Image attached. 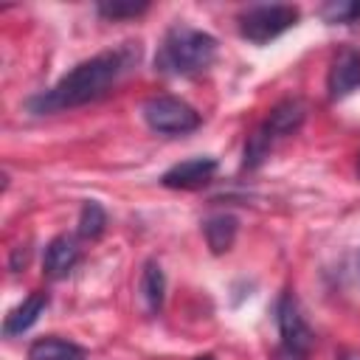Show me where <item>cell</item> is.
I'll list each match as a JSON object with an SVG mask.
<instances>
[{
  "label": "cell",
  "instance_id": "16",
  "mask_svg": "<svg viewBox=\"0 0 360 360\" xmlns=\"http://www.w3.org/2000/svg\"><path fill=\"white\" fill-rule=\"evenodd\" d=\"M101 17L107 20H124V17H138L149 8V3H121V0H112V3H98L96 6Z\"/></svg>",
  "mask_w": 360,
  "mask_h": 360
},
{
  "label": "cell",
  "instance_id": "9",
  "mask_svg": "<svg viewBox=\"0 0 360 360\" xmlns=\"http://www.w3.org/2000/svg\"><path fill=\"white\" fill-rule=\"evenodd\" d=\"M48 304H51V295H48L45 290H34L28 298H22V304H17V307L6 315V321H3V335H6V338H17V335H22L25 329H31V326L37 323V318L48 309Z\"/></svg>",
  "mask_w": 360,
  "mask_h": 360
},
{
  "label": "cell",
  "instance_id": "6",
  "mask_svg": "<svg viewBox=\"0 0 360 360\" xmlns=\"http://www.w3.org/2000/svg\"><path fill=\"white\" fill-rule=\"evenodd\" d=\"M329 98H346L360 87V51L357 48H340L332 59L329 76H326Z\"/></svg>",
  "mask_w": 360,
  "mask_h": 360
},
{
  "label": "cell",
  "instance_id": "7",
  "mask_svg": "<svg viewBox=\"0 0 360 360\" xmlns=\"http://www.w3.org/2000/svg\"><path fill=\"white\" fill-rule=\"evenodd\" d=\"M214 174H217L214 158H188V160H180L172 169H166L160 174V183L166 188H200V186L211 183Z\"/></svg>",
  "mask_w": 360,
  "mask_h": 360
},
{
  "label": "cell",
  "instance_id": "12",
  "mask_svg": "<svg viewBox=\"0 0 360 360\" xmlns=\"http://www.w3.org/2000/svg\"><path fill=\"white\" fill-rule=\"evenodd\" d=\"M236 231H239V219L233 214H214L202 222V233H205V242H208L211 253L231 250V245L236 239Z\"/></svg>",
  "mask_w": 360,
  "mask_h": 360
},
{
  "label": "cell",
  "instance_id": "19",
  "mask_svg": "<svg viewBox=\"0 0 360 360\" xmlns=\"http://www.w3.org/2000/svg\"><path fill=\"white\" fill-rule=\"evenodd\" d=\"M340 360H360V354H357V352H343Z\"/></svg>",
  "mask_w": 360,
  "mask_h": 360
},
{
  "label": "cell",
  "instance_id": "4",
  "mask_svg": "<svg viewBox=\"0 0 360 360\" xmlns=\"http://www.w3.org/2000/svg\"><path fill=\"white\" fill-rule=\"evenodd\" d=\"M149 129L160 135H186L200 127V112L177 96H149L141 107Z\"/></svg>",
  "mask_w": 360,
  "mask_h": 360
},
{
  "label": "cell",
  "instance_id": "1",
  "mask_svg": "<svg viewBox=\"0 0 360 360\" xmlns=\"http://www.w3.org/2000/svg\"><path fill=\"white\" fill-rule=\"evenodd\" d=\"M132 65H138V45H121L112 51H101L79 62L73 70H68L53 87L31 96L25 107L34 115H51V112L90 104L101 98L104 93H110V87H115V82L127 70H132Z\"/></svg>",
  "mask_w": 360,
  "mask_h": 360
},
{
  "label": "cell",
  "instance_id": "2",
  "mask_svg": "<svg viewBox=\"0 0 360 360\" xmlns=\"http://www.w3.org/2000/svg\"><path fill=\"white\" fill-rule=\"evenodd\" d=\"M217 59V39L191 25H172L158 48L155 68L169 76H194L211 68Z\"/></svg>",
  "mask_w": 360,
  "mask_h": 360
},
{
  "label": "cell",
  "instance_id": "11",
  "mask_svg": "<svg viewBox=\"0 0 360 360\" xmlns=\"http://www.w3.org/2000/svg\"><path fill=\"white\" fill-rule=\"evenodd\" d=\"M28 360H87V352L73 340L48 335L28 346Z\"/></svg>",
  "mask_w": 360,
  "mask_h": 360
},
{
  "label": "cell",
  "instance_id": "14",
  "mask_svg": "<svg viewBox=\"0 0 360 360\" xmlns=\"http://www.w3.org/2000/svg\"><path fill=\"white\" fill-rule=\"evenodd\" d=\"M104 228H107V211H104V205L96 202V200H87L82 205V214H79V228H76L79 236L82 239H98L104 233Z\"/></svg>",
  "mask_w": 360,
  "mask_h": 360
},
{
  "label": "cell",
  "instance_id": "5",
  "mask_svg": "<svg viewBox=\"0 0 360 360\" xmlns=\"http://www.w3.org/2000/svg\"><path fill=\"white\" fill-rule=\"evenodd\" d=\"M276 323H278V332H281V343L309 352V346H312V329L304 321L301 307H298V301H295L292 292H284L278 298V304H276Z\"/></svg>",
  "mask_w": 360,
  "mask_h": 360
},
{
  "label": "cell",
  "instance_id": "18",
  "mask_svg": "<svg viewBox=\"0 0 360 360\" xmlns=\"http://www.w3.org/2000/svg\"><path fill=\"white\" fill-rule=\"evenodd\" d=\"M273 360H309V352L295 349V346H287V343H278L276 352H273Z\"/></svg>",
  "mask_w": 360,
  "mask_h": 360
},
{
  "label": "cell",
  "instance_id": "8",
  "mask_svg": "<svg viewBox=\"0 0 360 360\" xmlns=\"http://www.w3.org/2000/svg\"><path fill=\"white\" fill-rule=\"evenodd\" d=\"M79 259H82L79 242H76L73 236L62 233V236H53V239L45 245L42 270H45V276H51V278H65V276L76 267Z\"/></svg>",
  "mask_w": 360,
  "mask_h": 360
},
{
  "label": "cell",
  "instance_id": "3",
  "mask_svg": "<svg viewBox=\"0 0 360 360\" xmlns=\"http://www.w3.org/2000/svg\"><path fill=\"white\" fill-rule=\"evenodd\" d=\"M298 22V8L287 3H264L250 6L239 14V34L256 45H264L276 37H281L287 28Z\"/></svg>",
  "mask_w": 360,
  "mask_h": 360
},
{
  "label": "cell",
  "instance_id": "21",
  "mask_svg": "<svg viewBox=\"0 0 360 360\" xmlns=\"http://www.w3.org/2000/svg\"><path fill=\"white\" fill-rule=\"evenodd\" d=\"M357 267H360V256H357Z\"/></svg>",
  "mask_w": 360,
  "mask_h": 360
},
{
  "label": "cell",
  "instance_id": "10",
  "mask_svg": "<svg viewBox=\"0 0 360 360\" xmlns=\"http://www.w3.org/2000/svg\"><path fill=\"white\" fill-rule=\"evenodd\" d=\"M304 121H307V104L301 98H284L270 110V115L264 121V129L276 141V138H287V135L298 132Z\"/></svg>",
  "mask_w": 360,
  "mask_h": 360
},
{
  "label": "cell",
  "instance_id": "13",
  "mask_svg": "<svg viewBox=\"0 0 360 360\" xmlns=\"http://www.w3.org/2000/svg\"><path fill=\"white\" fill-rule=\"evenodd\" d=\"M138 290H141V298H143V304H146L149 312H158L163 307V298H166V276H163V270H160V264L155 259L143 264Z\"/></svg>",
  "mask_w": 360,
  "mask_h": 360
},
{
  "label": "cell",
  "instance_id": "20",
  "mask_svg": "<svg viewBox=\"0 0 360 360\" xmlns=\"http://www.w3.org/2000/svg\"><path fill=\"white\" fill-rule=\"evenodd\" d=\"M197 360H214V357H211V354H205V357H197Z\"/></svg>",
  "mask_w": 360,
  "mask_h": 360
},
{
  "label": "cell",
  "instance_id": "17",
  "mask_svg": "<svg viewBox=\"0 0 360 360\" xmlns=\"http://www.w3.org/2000/svg\"><path fill=\"white\" fill-rule=\"evenodd\" d=\"M323 17L329 22H352L354 17H360V3H329L323 8Z\"/></svg>",
  "mask_w": 360,
  "mask_h": 360
},
{
  "label": "cell",
  "instance_id": "15",
  "mask_svg": "<svg viewBox=\"0 0 360 360\" xmlns=\"http://www.w3.org/2000/svg\"><path fill=\"white\" fill-rule=\"evenodd\" d=\"M270 146H273V135L264 129V124L248 138V143H245V160H242V166L245 169H256V166H262L264 163V158L270 155Z\"/></svg>",
  "mask_w": 360,
  "mask_h": 360
}]
</instances>
